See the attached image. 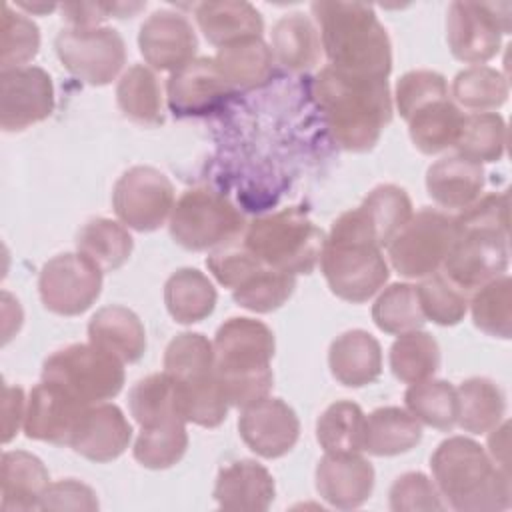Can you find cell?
Returning a JSON list of instances; mask_svg holds the SVG:
<instances>
[{
    "label": "cell",
    "instance_id": "cell-18",
    "mask_svg": "<svg viewBox=\"0 0 512 512\" xmlns=\"http://www.w3.org/2000/svg\"><path fill=\"white\" fill-rule=\"evenodd\" d=\"M168 106L174 116H202L220 108L234 90L224 82L214 58H194L170 74Z\"/></svg>",
    "mask_w": 512,
    "mask_h": 512
},
{
    "label": "cell",
    "instance_id": "cell-50",
    "mask_svg": "<svg viewBox=\"0 0 512 512\" xmlns=\"http://www.w3.org/2000/svg\"><path fill=\"white\" fill-rule=\"evenodd\" d=\"M40 48V30L24 14L14 12L8 4L2 14V40H0V64L2 70L28 66Z\"/></svg>",
    "mask_w": 512,
    "mask_h": 512
},
{
    "label": "cell",
    "instance_id": "cell-34",
    "mask_svg": "<svg viewBox=\"0 0 512 512\" xmlns=\"http://www.w3.org/2000/svg\"><path fill=\"white\" fill-rule=\"evenodd\" d=\"M458 424L470 434H488L496 428L506 412V396L502 388L484 376L464 380L456 388Z\"/></svg>",
    "mask_w": 512,
    "mask_h": 512
},
{
    "label": "cell",
    "instance_id": "cell-21",
    "mask_svg": "<svg viewBox=\"0 0 512 512\" xmlns=\"http://www.w3.org/2000/svg\"><path fill=\"white\" fill-rule=\"evenodd\" d=\"M316 490L334 508H358L372 496L374 468L360 452H326L316 466Z\"/></svg>",
    "mask_w": 512,
    "mask_h": 512
},
{
    "label": "cell",
    "instance_id": "cell-54",
    "mask_svg": "<svg viewBox=\"0 0 512 512\" xmlns=\"http://www.w3.org/2000/svg\"><path fill=\"white\" fill-rule=\"evenodd\" d=\"M26 414V400H24V390L20 386H8L4 384L2 388V440L8 444L14 434L20 428V422H24Z\"/></svg>",
    "mask_w": 512,
    "mask_h": 512
},
{
    "label": "cell",
    "instance_id": "cell-28",
    "mask_svg": "<svg viewBox=\"0 0 512 512\" xmlns=\"http://www.w3.org/2000/svg\"><path fill=\"white\" fill-rule=\"evenodd\" d=\"M214 62L224 82L234 92L260 88L274 74L272 48H268L262 36L242 38L232 44L220 46L214 56Z\"/></svg>",
    "mask_w": 512,
    "mask_h": 512
},
{
    "label": "cell",
    "instance_id": "cell-30",
    "mask_svg": "<svg viewBox=\"0 0 512 512\" xmlns=\"http://www.w3.org/2000/svg\"><path fill=\"white\" fill-rule=\"evenodd\" d=\"M322 40L316 24L302 12L284 14L272 28V56L292 72L318 64Z\"/></svg>",
    "mask_w": 512,
    "mask_h": 512
},
{
    "label": "cell",
    "instance_id": "cell-40",
    "mask_svg": "<svg viewBox=\"0 0 512 512\" xmlns=\"http://www.w3.org/2000/svg\"><path fill=\"white\" fill-rule=\"evenodd\" d=\"M128 406L140 428L182 418L176 402V384L166 372L138 380L128 394Z\"/></svg>",
    "mask_w": 512,
    "mask_h": 512
},
{
    "label": "cell",
    "instance_id": "cell-26",
    "mask_svg": "<svg viewBox=\"0 0 512 512\" xmlns=\"http://www.w3.org/2000/svg\"><path fill=\"white\" fill-rule=\"evenodd\" d=\"M50 484L44 462L26 450H8L0 462V508L32 510L40 508V500Z\"/></svg>",
    "mask_w": 512,
    "mask_h": 512
},
{
    "label": "cell",
    "instance_id": "cell-46",
    "mask_svg": "<svg viewBox=\"0 0 512 512\" xmlns=\"http://www.w3.org/2000/svg\"><path fill=\"white\" fill-rule=\"evenodd\" d=\"M176 402L178 412L186 422L216 428L226 420L228 400L220 388V382L214 376L196 380V382H176Z\"/></svg>",
    "mask_w": 512,
    "mask_h": 512
},
{
    "label": "cell",
    "instance_id": "cell-9",
    "mask_svg": "<svg viewBox=\"0 0 512 512\" xmlns=\"http://www.w3.org/2000/svg\"><path fill=\"white\" fill-rule=\"evenodd\" d=\"M456 222V236L442 264V274L466 294L502 276L508 268V228Z\"/></svg>",
    "mask_w": 512,
    "mask_h": 512
},
{
    "label": "cell",
    "instance_id": "cell-10",
    "mask_svg": "<svg viewBox=\"0 0 512 512\" xmlns=\"http://www.w3.org/2000/svg\"><path fill=\"white\" fill-rule=\"evenodd\" d=\"M454 236L456 222L452 216L422 208L388 244L390 264L404 278L432 276L442 268Z\"/></svg>",
    "mask_w": 512,
    "mask_h": 512
},
{
    "label": "cell",
    "instance_id": "cell-48",
    "mask_svg": "<svg viewBox=\"0 0 512 512\" xmlns=\"http://www.w3.org/2000/svg\"><path fill=\"white\" fill-rule=\"evenodd\" d=\"M452 96L470 110H496L508 98V82L496 68L470 66L454 76Z\"/></svg>",
    "mask_w": 512,
    "mask_h": 512
},
{
    "label": "cell",
    "instance_id": "cell-37",
    "mask_svg": "<svg viewBox=\"0 0 512 512\" xmlns=\"http://www.w3.org/2000/svg\"><path fill=\"white\" fill-rule=\"evenodd\" d=\"M440 366V346L432 334L410 330L398 334L390 346V370L404 384H416L434 376Z\"/></svg>",
    "mask_w": 512,
    "mask_h": 512
},
{
    "label": "cell",
    "instance_id": "cell-32",
    "mask_svg": "<svg viewBox=\"0 0 512 512\" xmlns=\"http://www.w3.org/2000/svg\"><path fill=\"white\" fill-rule=\"evenodd\" d=\"M216 288L196 268L176 270L164 284V304L180 324H194L208 318L216 306Z\"/></svg>",
    "mask_w": 512,
    "mask_h": 512
},
{
    "label": "cell",
    "instance_id": "cell-11",
    "mask_svg": "<svg viewBox=\"0 0 512 512\" xmlns=\"http://www.w3.org/2000/svg\"><path fill=\"white\" fill-rule=\"evenodd\" d=\"M62 66L90 86L110 84L126 64L122 36L108 26L62 28L54 38Z\"/></svg>",
    "mask_w": 512,
    "mask_h": 512
},
{
    "label": "cell",
    "instance_id": "cell-56",
    "mask_svg": "<svg viewBox=\"0 0 512 512\" xmlns=\"http://www.w3.org/2000/svg\"><path fill=\"white\" fill-rule=\"evenodd\" d=\"M20 6L30 12H52L56 8L54 4H26V2H20Z\"/></svg>",
    "mask_w": 512,
    "mask_h": 512
},
{
    "label": "cell",
    "instance_id": "cell-39",
    "mask_svg": "<svg viewBox=\"0 0 512 512\" xmlns=\"http://www.w3.org/2000/svg\"><path fill=\"white\" fill-rule=\"evenodd\" d=\"M366 414L350 400L332 402L316 422V440L326 452H362Z\"/></svg>",
    "mask_w": 512,
    "mask_h": 512
},
{
    "label": "cell",
    "instance_id": "cell-7",
    "mask_svg": "<svg viewBox=\"0 0 512 512\" xmlns=\"http://www.w3.org/2000/svg\"><path fill=\"white\" fill-rule=\"evenodd\" d=\"M124 362L108 350L88 342L70 344L44 360L42 380L54 382L82 404L114 398L124 386Z\"/></svg>",
    "mask_w": 512,
    "mask_h": 512
},
{
    "label": "cell",
    "instance_id": "cell-3",
    "mask_svg": "<svg viewBox=\"0 0 512 512\" xmlns=\"http://www.w3.org/2000/svg\"><path fill=\"white\" fill-rule=\"evenodd\" d=\"M434 484L458 512H500L510 508V474L472 438L450 436L430 456Z\"/></svg>",
    "mask_w": 512,
    "mask_h": 512
},
{
    "label": "cell",
    "instance_id": "cell-12",
    "mask_svg": "<svg viewBox=\"0 0 512 512\" xmlns=\"http://www.w3.org/2000/svg\"><path fill=\"white\" fill-rule=\"evenodd\" d=\"M102 270L80 252L50 258L38 276V292L46 310L58 316H78L100 296Z\"/></svg>",
    "mask_w": 512,
    "mask_h": 512
},
{
    "label": "cell",
    "instance_id": "cell-24",
    "mask_svg": "<svg viewBox=\"0 0 512 512\" xmlns=\"http://www.w3.org/2000/svg\"><path fill=\"white\" fill-rule=\"evenodd\" d=\"M328 366L340 384L348 388L368 386L382 374L380 342L366 330H346L332 340Z\"/></svg>",
    "mask_w": 512,
    "mask_h": 512
},
{
    "label": "cell",
    "instance_id": "cell-33",
    "mask_svg": "<svg viewBox=\"0 0 512 512\" xmlns=\"http://www.w3.org/2000/svg\"><path fill=\"white\" fill-rule=\"evenodd\" d=\"M406 122L412 144L422 154H438L456 144L464 114L452 100L440 98L418 108Z\"/></svg>",
    "mask_w": 512,
    "mask_h": 512
},
{
    "label": "cell",
    "instance_id": "cell-47",
    "mask_svg": "<svg viewBox=\"0 0 512 512\" xmlns=\"http://www.w3.org/2000/svg\"><path fill=\"white\" fill-rule=\"evenodd\" d=\"M372 320L386 334L420 330L426 318L420 308L416 286L408 282H396L384 288L372 306Z\"/></svg>",
    "mask_w": 512,
    "mask_h": 512
},
{
    "label": "cell",
    "instance_id": "cell-20",
    "mask_svg": "<svg viewBox=\"0 0 512 512\" xmlns=\"http://www.w3.org/2000/svg\"><path fill=\"white\" fill-rule=\"evenodd\" d=\"M132 440V426L124 412L110 402L84 408L70 438V448L86 460L110 462L124 454Z\"/></svg>",
    "mask_w": 512,
    "mask_h": 512
},
{
    "label": "cell",
    "instance_id": "cell-1",
    "mask_svg": "<svg viewBox=\"0 0 512 512\" xmlns=\"http://www.w3.org/2000/svg\"><path fill=\"white\" fill-rule=\"evenodd\" d=\"M312 96L334 142L350 152L372 150L392 118L388 80L350 76L324 66L312 82Z\"/></svg>",
    "mask_w": 512,
    "mask_h": 512
},
{
    "label": "cell",
    "instance_id": "cell-44",
    "mask_svg": "<svg viewBox=\"0 0 512 512\" xmlns=\"http://www.w3.org/2000/svg\"><path fill=\"white\" fill-rule=\"evenodd\" d=\"M456 154L482 162H496L506 150V122L496 112H476L464 116L460 136L454 144Z\"/></svg>",
    "mask_w": 512,
    "mask_h": 512
},
{
    "label": "cell",
    "instance_id": "cell-55",
    "mask_svg": "<svg viewBox=\"0 0 512 512\" xmlns=\"http://www.w3.org/2000/svg\"><path fill=\"white\" fill-rule=\"evenodd\" d=\"M490 432L492 434L488 436V454L500 468L508 470V422L504 420Z\"/></svg>",
    "mask_w": 512,
    "mask_h": 512
},
{
    "label": "cell",
    "instance_id": "cell-22",
    "mask_svg": "<svg viewBox=\"0 0 512 512\" xmlns=\"http://www.w3.org/2000/svg\"><path fill=\"white\" fill-rule=\"evenodd\" d=\"M412 200L396 184H380L368 192L362 204L344 212L346 222L374 244L388 246L412 218Z\"/></svg>",
    "mask_w": 512,
    "mask_h": 512
},
{
    "label": "cell",
    "instance_id": "cell-5",
    "mask_svg": "<svg viewBox=\"0 0 512 512\" xmlns=\"http://www.w3.org/2000/svg\"><path fill=\"white\" fill-rule=\"evenodd\" d=\"M324 232L302 208H284L252 220L242 244L266 266L296 274H310L320 262Z\"/></svg>",
    "mask_w": 512,
    "mask_h": 512
},
{
    "label": "cell",
    "instance_id": "cell-14",
    "mask_svg": "<svg viewBox=\"0 0 512 512\" xmlns=\"http://www.w3.org/2000/svg\"><path fill=\"white\" fill-rule=\"evenodd\" d=\"M500 4L452 2L446 14V40L460 62L482 66L492 60L510 30V16L500 14Z\"/></svg>",
    "mask_w": 512,
    "mask_h": 512
},
{
    "label": "cell",
    "instance_id": "cell-45",
    "mask_svg": "<svg viewBox=\"0 0 512 512\" xmlns=\"http://www.w3.org/2000/svg\"><path fill=\"white\" fill-rule=\"evenodd\" d=\"M474 326L484 334L508 340L512 334V280L502 274L474 290L472 302Z\"/></svg>",
    "mask_w": 512,
    "mask_h": 512
},
{
    "label": "cell",
    "instance_id": "cell-25",
    "mask_svg": "<svg viewBox=\"0 0 512 512\" xmlns=\"http://www.w3.org/2000/svg\"><path fill=\"white\" fill-rule=\"evenodd\" d=\"M484 188L482 164L460 154L436 160L426 172L428 196L446 210H464L480 198Z\"/></svg>",
    "mask_w": 512,
    "mask_h": 512
},
{
    "label": "cell",
    "instance_id": "cell-23",
    "mask_svg": "<svg viewBox=\"0 0 512 512\" xmlns=\"http://www.w3.org/2000/svg\"><path fill=\"white\" fill-rule=\"evenodd\" d=\"M276 494V484L268 468L256 460H236L218 472L214 500L224 510H268Z\"/></svg>",
    "mask_w": 512,
    "mask_h": 512
},
{
    "label": "cell",
    "instance_id": "cell-36",
    "mask_svg": "<svg viewBox=\"0 0 512 512\" xmlns=\"http://www.w3.org/2000/svg\"><path fill=\"white\" fill-rule=\"evenodd\" d=\"M76 248L102 272H114L130 258L134 242L122 224L110 218H92L80 228Z\"/></svg>",
    "mask_w": 512,
    "mask_h": 512
},
{
    "label": "cell",
    "instance_id": "cell-42",
    "mask_svg": "<svg viewBox=\"0 0 512 512\" xmlns=\"http://www.w3.org/2000/svg\"><path fill=\"white\" fill-rule=\"evenodd\" d=\"M294 286L296 276L260 264L232 290V298L246 310L266 314L280 308L292 296Z\"/></svg>",
    "mask_w": 512,
    "mask_h": 512
},
{
    "label": "cell",
    "instance_id": "cell-38",
    "mask_svg": "<svg viewBox=\"0 0 512 512\" xmlns=\"http://www.w3.org/2000/svg\"><path fill=\"white\" fill-rule=\"evenodd\" d=\"M406 410L422 424L452 430L458 424L456 388L446 380H422L410 384L404 392Z\"/></svg>",
    "mask_w": 512,
    "mask_h": 512
},
{
    "label": "cell",
    "instance_id": "cell-4",
    "mask_svg": "<svg viewBox=\"0 0 512 512\" xmlns=\"http://www.w3.org/2000/svg\"><path fill=\"white\" fill-rule=\"evenodd\" d=\"M212 346L216 378L230 406L246 408L270 394L276 342L264 322L246 316L228 318L216 330Z\"/></svg>",
    "mask_w": 512,
    "mask_h": 512
},
{
    "label": "cell",
    "instance_id": "cell-17",
    "mask_svg": "<svg viewBox=\"0 0 512 512\" xmlns=\"http://www.w3.org/2000/svg\"><path fill=\"white\" fill-rule=\"evenodd\" d=\"M242 410L238 432L252 452L262 458H280L296 446L300 420L284 400L266 396Z\"/></svg>",
    "mask_w": 512,
    "mask_h": 512
},
{
    "label": "cell",
    "instance_id": "cell-29",
    "mask_svg": "<svg viewBox=\"0 0 512 512\" xmlns=\"http://www.w3.org/2000/svg\"><path fill=\"white\" fill-rule=\"evenodd\" d=\"M194 16L204 38L218 48L242 38L262 36L264 30L262 14L242 0L202 2L196 6Z\"/></svg>",
    "mask_w": 512,
    "mask_h": 512
},
{
    "label": "cell",
    "instance_id": "cell-43",
    "mask_svg": "<svg viewBox=\"0 0 512 512\" xmlns=\"http://www.w3.org/2000/svg\"><path fill=\"white\" fill-rule=\"evenodd\" d=\"M164 372L176 382H196L214 376V346L200 332L174 336L164 352Z\"/></svg>",
    "mask_w": 512,
    "mask_h": 512
},
{
    "label": "cell",
    "instance_id": "cell-49",
    "mask_svg": "<svg viewBox=\"0 0 512 512\" xmlns=\"http://www.w3.org/2000/svg\"><path fill=\"white\" fill-rule=\"evenodd\" d=\"M416 294L424 318L432 320L434 324L454 326L466 316L468 294L440 272L422 278V282L416 286Z\"/></svg>",
    "mask_w": 512,
    "mask_h": 512
},
{
    "label": "cell",
    "instance_id": "cell-6",
    "mask_svg": "<svg viewBox=\"0 0 512 512\" xmlns=\"http://www.w3.org/2000/svg\"><path fill=\"white\" fill-rule=\"evenodd\" d=\"M320 268L332 294L352 304L370 300L390 276L382 248L338 218L324 242Z\"/></svg>",
    "mask_w": 512,
    "mask_h": 512
},
{
    "label": "cell",
    "instance_id": "cell-16",
    "mask_svg": "<svg viewBox=\"0 0 512 512\" xmlns=\"http://www.w3.org/2000/svg\"><path fill=\"white\" fill-rule=\"evenodd\" d=\"M138 48L146 64L160 72H176L194 60L198 40L190 20L174 10H156L140 26Z\"/></svg>",
    "mask_w": 512,
    "mask_h": 512
},
{
    "label": "cell",
    "instance_id": "cell-8",
    "mask_svg": "<svg viewBox=\"0 0 512 512\" xmlns=\"http://www.w3.org/2000/svg\"><path fill=\"white\" fill-rule=\"evenodd\" d=\"M242 228V214L210 188L186 190L170 214V236L186 250L220 248L236 240Z\"/></svg>",
    "mask_w": 512,
    "mask_h": 512
},
{
    "label": "cell",
    "instance_id": "cell-31",
    "mask_svg": "<svg viewBox=\"0 0 512 512\" xmlns=\"http://www.w3.org/2000/svg\"><path fill=\"white\" fill-rule=\"evenodd\" d=\"M422 440L420 422L404 408L384 406L366 418L364 450L374 456H398Z\"/></svg>",
    "mask_w": 512,
    "mask_h": 512
},
{
    "label": "cell",
    "instance_id": "cell-52",
    "mask_svg": "<svg viewBox=\"0 0 512 512\" xmlns=\"http://www.w3.org/2000/svg\"><path fill=\"white\" fill-rule=\"evenodd\" d=\"M388 496H390V510L394 512L446 508L436 484L422 472H406L398 476L390 486Z\"/></svg>",
    "mask_w": 512,
    "mask_h": 512
},
{
    "label": "cell",
    "instance_id": "cell-13",
    "mask_svg": "<svg viewBox=\"0 0 512 512\" xmlns=\"http://www.w3.org/2000/svg\"><path fill=\"white\" fill-rule=\"evenodd\" d=\"M112 206L120 222L138 232L158 230L174 208V186L152 166H134L114 184Z\"/></svg>",
    "mask_w": 512,
    "mask_h": 512
},
{
    "label": "cell",
    "instance_id": "cell-27",
    "mask_svg": "<svg viewBox=\"0 0 512 512\" xmlns=\"http://www.w3.org/2000/svg\"><path fill=\"white\" fill-rule=\"evenodd\" d=\"M88 338L128 364L138 362L146 352L144 324L136 312L120 304L104 306L90 318Z\"/></svg>",
    "mask_w": 512,
    "mask_h": 512
},
{
    "label": "cell",
    "instance_id": "cell-19",
    "mask_svg": "<svg viewBox=\"0 0 512 512\" xmlns=\"http://www.w3.org/2000/svg\"><path fill=\"white\" fill-rule=\"evenodd\" d=\"M86 404L76 400L62 386L42 380L30 390L24 414V432L32 440L56 446L70 444L72 432Z\"/></svg>",
    "mask_w": 512,
    "mask_h": 512
},
{
    "label": "cell",
    "instance_id": "cell-2",
    "mask_svg": "<svg viewBox=\"0 0 512 512\" xmlns=\"http://www.w3.org/2000/svg\"><path fill=\"white\" fill-rule=\"evenodd\" d=\"M328 66L362 78L388 80L392 44L372 6L362 2H312Z\"/></svg>",
    "mask_w": 512,
    "mask_h": 512
},
{
    "label": "cell",
    "instance_id": "cell-35",
    "mask_svg": "<svg viewBox=\"0 0 512 512\" xmlns=\"http://www.w3.org/2000/svg\"><path fill=\"white\" fill-rule=\"evenodd\" d=\"M116 102L122 114L136 124L158 126L164 122L160 84L144 64H134L122 74L116 86Z\"/></svg>",
    "mask_w": 512,
    "mask_h": 512
},
{
    "label": "cell",
    "instance_id": "cell-41",
    "mask_svg": "<svg viewBox=\"0 0 512 512\" xmlns=\"http://www.w3.org/2000/svg\"><path fill=\"white\" fill-rule=\"evenodd\" d=\"M188 448L186 422L174 418L156 426L140 428V434L134 442V458L144 468L166 470L182 460Z\"/></svg>",
    "mask_w": 512,
    "mask_h": 512
},
{
    "label": "cell",
    "instance_id": "cell-15",
    "mask_svg": "<svg viewBox=\"0 0 512 512\" xmlns=\"http://www.w3.org/2000/svg\"><path fill=\"white\" fill-rule=\"evenodd\" d=\"M54 110V86L40 66L0 72V128L20 132L46 120Z\"/></svg>",
    "mask_w": 512,
    "mask_h": 512
},
{
    "label": "cell",
    "instance_id": "cell-53",
    "mask_svg": "<svg viewBox=\"0 0 512 512\" xmlns=\"http://www.w3.org/2000/svg\"><path fill=\"white\" fill-rule=\"evenodd\" d=\"M42 510H98V498L96 492L76 480V478H64L58 482H50L42 500H40Z\"/></svg>",
    "mask_w": 512,
    "mask_h": 512
},
{
    "label": "cell",
    "instance_id": "cell-51",
    "mask_svg": "<svg viewBox=\"0 0 512 512\" xmlns=\"http://www.w3.org/2000/svg\"><path fill=\"white\" fill-rule=\"evenodd\" d=\"M440 98H448V84L446 78L434 70H410L396 84L394 102L404 120L424 104Z\"/></svg>",
    "mask_w": 512,
    "mask_h": 512
}]
</instances>
